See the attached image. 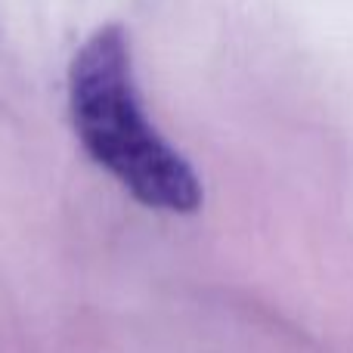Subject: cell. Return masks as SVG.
<instances>
[{"label":"cell","mask_w":353,"mask_h":353,"mask_svg":"<svg viewBox=\"0 0 353 353\" xmlns=\"http://www.w3.org/2000/svg\"><path fill=\"white\" fill-rule=\"evenodd\" d=\"M72 121L87 155L146 208L192 214L201 183L192 165L155 130L140 103L121 25L93 31L68 72Z\"/></svg>","instance_id":"1"}]
</instances>
